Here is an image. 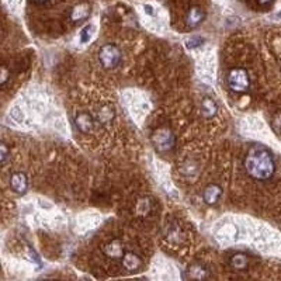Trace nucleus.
I'll list each match as a JSON object with an SVG mask.
<instances>
[{
	"label": "nucleus",
	"mask_w": 281,
	"mask_h": 281,
	"mask_svg": "<svg viewBox=\"0 0 281 281\" xmlns=\"http://www.w3.org/2000/svg\"><path fill=\"white\" fill-rule=\"evenodd\" d=\"M243 166L252 179L260 182L272 179L276 172V164L272 154L263 145H253L247 151Z\"/></svg>",
	"instance_id": "f257e3e1"
},
{
	"label": "nucleus",
	"mask_w": 281,
	"mask_h": 281,
	"mask_svg": "<svg viewBox=\"0 0 281 281\" xmlns=\"http://www.w3.org/2000/svg\"><path fill=\"white\" fill-rule=\"evenodd\" d=\"M228 86L235 93H245L250 89V76L243 68H234L228 73Z\"/></svg>",
	"instance_id": "f03ea898"
},
{
	"label": "nucleus",
	"mask_w": 281,
	"mask_h": 281,
	"mask_svg": "<svg viewBox=\"0 0 281 281\" xmlns=\"http://www.w3.org/2000/svg\"><path fill=\"white\" fill-rule=\"evenodd\" d=\"M121 51L117 45L113 44H106L101 46L99 51V61L101 66L107 71H111L114 68H117L121 62Z\"/></svg>",
	"instance_id": "7ed1b4c3"
},
{
	"label": "nucleus",
	"mask_w": 281,
	"mask_h": 281,
	"mask_svg": "<svg viewBox=\"0 0 281 281\" xmlns=\"http://www.w3.org/2000/svg\"><path fill=\"white\" fill-rule=\"evenodd\" d=\"M152 142L159 152H167L174 145V135L169 128H159L152 135Z\"/></svg>",
	"instance_id": "20e7f679"
},
{
	"label": "nucleus",
	"mask_w": 281,
	"mask_h": 281,
	"mask_svg": "<svg viewBox=\"0 0 281 281\" xmlns=\"http://www.w3.org/2000/svg\"><path fill=\"white\" fill-rule=\"evenodd\" d=\"M75 124L82 134H90L96 127V120L89 113H79L75 117Z\"/></svg>",
	"instance_id": "39448f33"
},
{
	"label": "nucleus",
	"mask_w": 281,
	"mask_h": 281,
	"mask_svg": "<svg viewBox=\"0 0 281 281\" xmlns=\"http://www.w3.org/2000/svg\"><path fill=\"white\" fill-rule=\"evenodd\" d=\"M10 187L17 194H24L28 189L27 176L23 172H16L10 176Z\"/></svg>",
	"instance_id": "423d86ee"
},
{
	"label": "nucleus",
	"mask_w": 281,
	"mask_h": 281,
	"mask_svg": "<svg viewBox=\"0 0 281 281\" xmlns=\"http://www.w3.org/2000/svg\"><path fill=\"white\" fill-rule=\"evenodd\" d=\"M104 254L110 257V259H114V260H121L122 256L125 254V247L122 245L121 241H111L107 245L104 246Z\"/></svg>",
	"instance_id": "0eeeda50"
},
{
	"label": "nucleus",
	"mask_w": 281,
	"mask_h": 281,
	"mask_svg": "<svg viewBox=\"0 0 281 281\" xmlns=\"http://www.w3.org/2000/svg\"><path fill=\"white\" fill-rule=\"evenodd\" d=\"M221 196H222V189L218 184H209V186L205 187V190L202 193V200H204L205 204L214 205V204H217L218 201H219Z\"/></svg>",
	"instance_id": "6e6552de"
},
{
	"label": "nucleus",
	"mask_w": 281,
	"mask_h": 281,
	"mask_svg": "<svg viewBox=\"0 0 281 281\" xmlns=\"http://www.w3.org/2000/svg\"><path fill=\"white\" fill-rule=\"evenodd\" d=\"M186 277L191 279V280H204V279H208L209 277V270L204 264L194 263L187 269Z\"/></svg>",
	"instance_id": "1a4fd4ad"
},
{
	"label": "nucleus",
	"mask_w": 281,
	"mask_h": 281,
	"mask_svg": "<svg viewBox=\"0 0 281 281\" xmlns=\"http://www.w3.org/2000/svg\"><path fill=\"white\" fill-rule=\"evenodd\" d=\"M122 267L128 272H135L142 266V259L134 252H125V254L121 259Z\"/></svg>",
	"instance_id": "9d476101"
},
{
	"label": "nucleus",
	"mask_w": 281,
	"mask_h": 281,
	"mask_svg": "<svg viewBox=\"0 0 281 281\" xmlns=\"http://www.w3.org/2000/svg\"><path fill=\"white\" fill-rule=\"evenodd\" d=\"M96 118H97L99 124H109V122H111L113 118H114V109H113V106H110V104L101 106L97 110V113H96Z\"/></svg>",
	"instance_id": "9b49d317"
},
{
	"label": "nucleus",
	"mask_w": 281,
	"mask_h": 281,
	"mask_svg": "<svg viewBox=\"0 0 281 281\" xmlns=\"http://www.w3.org/2000/svg\"><path fill=\"white\" fill-rule=\"evenodd\" d=\"M90 14V6L86 3H80L78 6H75L71 11V20L72 21H82L84 18L89 17Z\"/></svg>",
	"instance_id": "f8f14e48"
},
{
	"label": "nucleus",
	"mask_w": 281,
	"mask_h": 281,
	"mask_svg": "<svg viewBox=\"0 0 281 281\" xmlns=\"http://www.w3.org/2000/svg\"><path fill=\"white\" fill-rule=\"evenodd\" d=\"M202 18H204L202 10L200 9V7H191V9L189 10V13H187L186 21H187L189 27L196 28L197 26H200V23L202 21Z\"/></svg>",
	"instance_id": "ddd939ff"
},
{
	"label": "nucleus",
	"mask_w": 281,
	"mask_h": 281,
	"mask_svg": "<svg viewBox=\"0 0 281 281\" xmlns=\"http://www.w3.org/2000/svg\"><path fill=\"white\" fill-rule=\"evenodd\" d=\"M183 232L177 224H167L166 227V239L170 243H179L182 241Z\"/></svg>",
	"instance_id": "4468645a"
},
{
	"label": "nucleus",
	"mask_w": 281,
	"mask_h": 281,
	"mask_svg": "<svg viewBox=\"0 0 281 281\" xmlns=\"http://www.w3.org/2000/svg\"><path fill=\"white\" fill-rule=\"evenodd\" d=\"M229 263H231V266H232L235 270L242 272V270H245L246 267H247L249 259H247V256H246L245 253H236L229 259Z\"/></svg>",
	"instance_id": "2eb2a0df"
},
{
	"label": "nucleus",
	"mask_w": 281,
	"mask_h": 281,
	"mask_svg": "<svg viewBox=\"0 0 281 281\" xmlns=\"http://www.w3.org/2000/svg\"><path fill=\"white\" fill-rule=\"evenodd\" d=\"M201 110H202V114H204V117L211 118V117H214V116L217 114L218 106H217V103H215L214 100L209 99V97H205V99L202 100V104H201Z\"/></svg>",
	"instance_id": "dca6fc26"
},
{
	"label": "nucleus",
	"mask_w": 281,
	"mask_h": 281,
	"mask_svg": "<svg viewBox=\"0 0 281 281\" xmlns=\"http://www.w3.org/2000/svg\"><path fill=\"white\" fill-rule=\"evenodd\" d=\"M136 211H138L139 215H148L149 211H151V202H149V200L145 199V197L139 200L138 204H136Z\"/></svg>",
	"instance_id": "f3484780"
},
{
	"label": "nucleus",
	"mask_w": 281,
	"mask_h": 281,
	"mask_svg": "<svg viewBox=\"0 0 281 281\" xmlns=\"http://www.w3.org/2000/svg\"><path fill=\"white\" fill-rule=\"evenodd\" d=\"M272 127L273 129L277 132V134H281V111L276 113L272 118Z\"/></svg>",
	"instance_id": "a211bd4d"
},
{
	"label": "nucleus",
	"mask_w": 281,
	"mask_h": 281,
	"mask_svg": "<svg viewBox=\"0 0 281 281\" xmlns=\"http://www.w3.org/2000/svg\"><path fill=\"white\" fill-rule=\"evenodd\" d=\"M7 80H9V71H7L6 66H3V69H1V78H0V84H1V87L6 86Z\"/></svg>",
	"instance_id": "6ab92c4d"
},
{
	"label": "nucleus",
	"mask_w": 281,
	"mask_h": 281,
	"mask_svg": "<svg viewBox=\"0 0 281 281\" xmlns=\"http://www.w3.org/2000/svg\"><path fill=\"white\" fill-rule=\"evenodd\" d=\"M0 151H1V164L4 166V164H6V161H7V156H9V151H7L6 144H1V145H0Z\"/></svg>",
	"instance_id": "aec40b11"
},
{
	"label": "nucleus",
	"mask_w": 281,
	"mask_h": 281,
	"mask_svg": "<svg viewBox=\"0 0 281 281\" xmlns=\"http://www.w3.org/2000/svg\"><path fill=\"white\" fill-rule=\"evenodd\" d=\"M90 30H91L90 26H86V27L82 30V42H87V41L90 40L91 34H89V33H90Z\"/></svg>",
	"instance_id": "412c9836"
},
{
	"label": "nucleus",
	"mask_w": 281,
	"mask_h": 281,
	"mask_svg": "<svg viewBox=\"0 0 281 281\" xmlns=\"http://www.w3.org/2000/svg\"><path fill=\"white\" fill-rule=\"evenodd\" d=\"M186 44H187L189 48H196V46H199L202 44V40H201V38H191V40H189Z\"/></svg>",
	"instance_id": "4be33fe9"
},
{
	"label": "nucleus",
	"mask_w": 281,
	"mask_h": 281,
	"mask_svg": "<svg viewBox=\"0 0 281 281\" xmlns=\"http://www.w3.org/2000/svg\"><path fill=\"white\" fill-rule=\"evenodd\" d=\"M273 0H257V3H260V4H269V3H272Z\"/></svg>",
	"instance_id": "5701e85b"
},
{
	"label": "nucleus",
	"mask_w": 281,
	"mask_h": 281,
	"mask_svg": "<svg viewBox=\"0 0 281 281\" xmlns=\"http://www.w3.org/2000/svg\"><path fill=\"white\" fill-rule=\"evenodd\" d=\"M31 1H34V3H38V4H42V3H46L48 0H31Z\"/></svg>",
	"instance_id": "b1692460"
}]
</instances>
